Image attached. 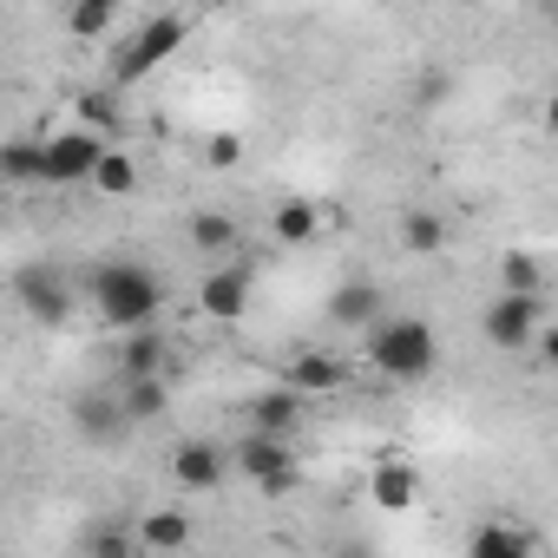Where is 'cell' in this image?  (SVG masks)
I'll return each instance as SVG.
<instances>
[{"mask_svg":"<svg viewBox=\"0 0 558 558\" xmlns=\"http://www.w3.org/2000/svg\"><path fill=\"white\" fill-rule=\"evenodd\" d=\"M414 493H421V480H414V466H401V460H381L375 480H368V499H375L381 512H408Z\"/></svg>","mask_w":558,"mask_h":558,"instance_id":"16","label":"cell"},{"mask_svg":"<svg viewBox=\"0 0 558 558\" xmlns=\"http://www.w3.org/2000/svg\"><path fill=\"white\" fill-rule=\"evenodd\" d=\"M256 486H263V493H269V499H290V493H296V486H303V466H276V473H263V480H256Z\"/></svg>","mask_w":558,"mask_h":558,"instance_id":"29","label":"cell"},{"mask_svg":"<svg viewBox=\"0 0 558 558\" xmlns=\"http://www.w3.org/2000/svg\"><path fill=\"white\" fill-rule=\"evenodd\" d=\"M269 236L290 243V250H310V243L323 236V210H316L310 197H283V204L269 210Z\"/></svg>","mask_w":558,"mask_h":558,"instance_id":"10","label":"cell"},{"mask_svg":"<svg viewBox=\"0 0 558 558\" xmlns=\"http://www.w3.org/2000/svg\"><path fill=\"white\" fill-rule=\"evenodd\" d=\"M112 21H119V0H66V27H73L80 40L112 34Z\"/></svg>","mask_w":558,"mask_h":558,"instance_id":"25","label":"cell"},{"mask_svg":"<svg viewBox=\"0 0 558 558\" xmlns=\"http://www.w3.org/2000/svg\"><path fill=\"white\" fill-rule=\"evenodd\" d=\"M40 145H47V158H40V184H47V191L86 184V178H93V165H99V151H106V138H99V132H86V125L47 132Z\"/></svg>","mask_w":558,"mask_h":558,"instance_id":"4","label":"cell"},{"mask_svg":"<svg viewBox=\"0 0 558 558\" xmlns=\"http://www.w3.org/2000/svg\"><path fill=\"white\" fill-rule=\"evenodd\" d=\"M86 296L112 329H145L165 310V276L151 263H138V256H112V263H99L86 276Z\"/></svg>","mask_w":558,"mask_h":558,"instance_id":"1","label":"cell"},{"mask_svg":"<svg viewBox=\"0 0 558 558\" xmlns=\"http://www.w3.org/2000/svg\"><path fill=\"white\" fill-rule=\"evenodd\" d=\"M480 336H486V349H525V342L538 336V296L499 290V296L486 303V316H480Z\"/></svg>","mask_w":558,"mask_h":558,"instance_id":"5","label":"cell"},{"mask_svg":"<svg viewBox=\"0 0 558 558\" xmlns=\"http://www.w3.org/2000/svg\"><path fill=\"white\" fill-rule=\"evenodd\" d=\"M290 388L310 401V395H336V388H349V362H336V355H323V349H303L296 362H290Z\"/></svg>","mask_w":558,"mask_h":558,"instance_id":"11","label":"cell"},{"mask_svg":"<svg viewBox=\"0 0 558 558\" xmlns=\"http://www.w3.org/2000/svg\"><path fill=\"white\" fill-rule=\"evenodd\" d=\"M447 236H453V230H447L440 210H408V217H401V250H408V256H440Z\"/></svg>","mask_w":558,"mask_h":558,"instance_id":"20","label":"cell"},{"mask_svg":"<svg viewBox=\"0 0 558 558\" xmlns=\"http://www.w3.org/2000/svg\"><path fill=\"white\" fill-rule=\"evenodd\" d=\"M86 191H99V197H132L138 191V158H125V151H99V165H93V178H86Z\"/></svg>","mask_w":558,"mask_h":558,"instance_id":"19","label":"cell"},{"mask_svg":"<svg viewBox=\"0 0 558 558\" xmlns=\"http://www.w3.org/2000/svg\"><path fill=\"white\" fill-rule=\"evenodd\" d=\"M86 551H99V558H125V551H138V538H132V532H119V525H106V532H93V538H86Z\"/></svg>","mask_w":558,"mask_h":558,"instance_id":"28","label":"cell"},{"mask_svg":"<svg viewBox=\"0 0 558 558\" xmlns=\"http://www.w3.org/2000/svg\"><path fill=\"white\" fill-rule=\"evenodd\" d=\"M0 204H8V184H0Z\"/></svg>","mask_w":558,"mask_h":558,"instance_id":"30","label":"cell"},{"mask_svg":"<svg viewBox=\"0 0 558 558\" xmlns=\"http://www.w3.org/2000/svg\"><path fill=\"white\" fill-rule=\"evenodd\" d=\"M184 34H191L184 14H158V21H145V27L119 47V60H112V86H138L145 73H158V66L184 47Z\"/></svg>","mask_w":558,"mask_h":558,"instance_id":"3","label":"cell"},{"mask_svg":"<svg viewBox=\"0 0 558 558\" xmlns=\"http://www.w3.org/2000/svg\"><path fill=\"white\" fill-rule=\"evenodd\" d=\"M204 165H210V171H236V165H243V138H236V132H217V138L204 145Z\"/></svg>","mask_w":558,"mask_h":558,"instance_id":"27","label":"cell"},{"mask_svg":"<svg viewBox=\"0 0 558 558\" xmlns=\"http://www.w3.org/2000/svg\"><path fill=\"white\" fill-rule=\"evenodd\" d=\"M230 453H236L243 480H263V473H276V466H296V440H290V434H263V427H250Z\"/></svg>","mask_w":558,"mask_h":558,"instance_id":"7","label":"cell"},{"mask_svg":"<svg viewBox=\"0 0 558 558\" xmlns=\"http://www.w3.org/2000/svg\"><path fill=\"white\" fill-rule=\"evenodd\" d=\"M388 381H421V375H434V362H440V336L421 323V316H388V323H375L368 329V349H362Z\"/></svg>","mask_w":558,"mask_h":558,"instance_id":"2","label":"cell"},{"mask_svg":"<svg viewBox=\"0 0 558 558\" xmlns=\"http://www.w3.org/2000/svg\"><path fill=\"white\" fill-rule=\"evenodd\" d=\"M80 125L86 132H99V138H112L119 132V86H93V93H80Z\"/></svg>","mask_w":558,"mask_h":558,"instance_id":"23","label":"cell"},{"mask_svg":"<svg viewBox=\"0 0 558 558\" xmlns=\"http://www.w3.org/2000/svg\"><path fill=\"white\" fill-rule=\"evenodd\" d=\"M250 427L290 434V440H296V427H303V395H296V388H263V395L250 401Z\"/></svg>","mask_w":558,"mask_h":558,"instance_id":"12","label":"cell"},{"mask_svg":"<svg viewBox=\"0 0 558 558\" xmlns=\"http://www.w3.org/2000/svg\"><path fill=\"white\" fill-rule=\"evenodd\" d=\"M73 427H80L86 440H112V434H119V427H132V421H125V408H119V401H80V408H73Z\"/></svg>","mask_w":558,"mask_h":558,"instance_id":"24","label":"cell"},{"mask_svg":"<svg viewBox=\"0 0 558 558\" xmlns=\"http://www.w3.org/2000/svg\"><path fill=\"white\" fill-rule=\"evenodd\" d=\"M119 408H125V421H158V414L171 408L165 375H132V381H125V395H119Z\"/></svg>","mask_w":558,"mask_h":558,"instance_id":"21","label":"cell"},{"mask_svg":"<svg viewBox=\"0 0 558 558\" xmlns=\"http://www.w3.org/2000/svg\"><path fill=\"white\" fill-rule=\"evenodd\" d=\"M132 538H138V551H184V545L197 538V525H191V512L165 506V512H145Z\"/></svg>","mask_w":558,"mask_h":558,"instance_id":"13","label":"cell"},{"mask_svg":"<svg viewBox=\"0 0 558 558\" xmlns=\"http://www.w3.org/2000/svg\"><path fill=\"white\" fill-rule=\"evenodd\" d=\"M375 316H381V290L375 283H342L329 296V323H342V329H368Z\"/></svg>","mask_w":558,"mask_h":558,"instance_id":"17","label":"cell"},{"mask_svg":"<svg viewBox=\"0 0 558 558\" xmlns=\"http://www.w3.org/2000/svg\"><path fill=\"white\" fill-rule=\"evenodd\" d=\"M197 310H204L210 323H243V310H250V263L210 269L204 283H197Z\"/></svg>","mask_w":558,"mask_h":558,"instance_id":"6","label":"cell"},{"mask_svg":"<svg viewBox=\"0 0 558 558\" xmlns=\"http://www.w3.org/2000/svg\"><path fill=\"white\" fill-rule=\"evenodd\" d=\"M532 551H538V538L519 532V525H506V519H486L466 538V558H532Z\"/></svg>","mask_w":558,"mask_h":558,"instance_id":"14","label":"cell"},{"mask_svg":"<svg viewBox=\"0 0 558 558\" xmlns=\"http://www.w3.org/2000/svg\"><path fill=\"white\" fill-rule=\"evenodd\" d=\"M119 375H165V336L145 323V329H125V349H119Z\"/></svg>","mask_w":558,"mask_h":558,"instance_id":"18","label":"cell"},{"mask_svg":"<svg viewBox=\"0 0 558 558\" xmlns=\"http://www.w3.org/2000/svg\"><path fill=\"white\" fill-rule=\"evenodd\" d=\"M40 158H47L40 138H0V184H8V191H34L40 184Z\"/></svg>","mask_w":558,"mask_h":558,"instance_id":"15","label":"cell"},{"mask_svg":"<svg viewBox=\"0 0 558 558\" xmlns=\"http://www.w3.org/2000/svg\"><path fill=\"white\" fill-rule=\"evenodd\" d=\"M21 310H27L34 323H66V316H73V290L60 283L53 269H27V276H21Z\"/></svg>","mask_w":558,"mask_h":558,"instance_id":"8","label":"cell"},{"mask_svg":"<svg viewBox=\"0 0 558 558\" xmlns=\"http://www.w3.org/2000/svg\"><path fill=\"white\" fill-rule=\"evenodd\" d=\"M191 243H197V250H230V243H236V223H230L223 210H197V217H191Z\"/></svg>","mask_w":558,"mask_h":558,"instance_id":"26","label":"cell"},{"mask_svg":"<svg viewBox=\"0 0 558 558\" xmlns=\"http://www.w3.org/2000/svg\"><path fill=\"white\" fill-rule=\"evenodd\" d=\"M171 480H178L184 493H210V486L223 480V447H210V440H184V447L171 453Z\"/></svg>","mask_w":558,"mask_h":558,"instance_id":"9","label":"cell"},{"mask_svg":"<svg viewBox=\"0 0 558 558\" xmlns=\"http://www.w3.org/2000/svg\"><path fill=\"white\" fill-rule=\"evenodd\" d=\"M499 290H512V296H545V263H538L532 250H506V263H499Z\"/></svg>","mask_w":558,"mask_h":558,"instance_id":"22","label":"cell"}]
</instances>
